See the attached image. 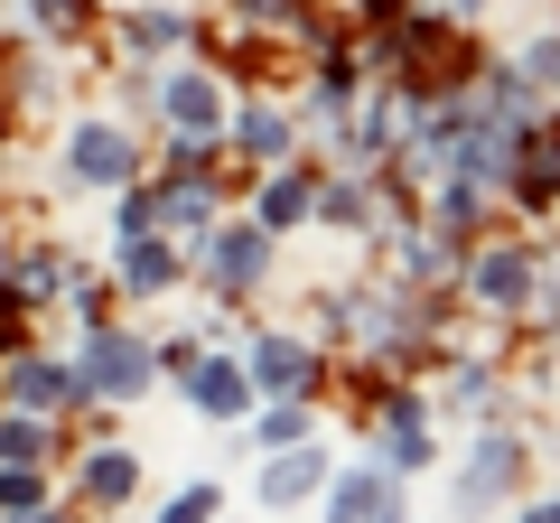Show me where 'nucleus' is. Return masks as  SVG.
<instances>
[{
  "instance_id": "17",
  "label": "nucleus",
  "mask_w": 560,
  "mask_h": 523,
  "mask_svg": "<svg viewBox=\"0 0 560 523\" xmlns=\"http://www.w3.org/2000/svg\"><path fill=\"white\" fill-rule=\"evenodd\" d=\"M160 523H215V486H187V496H168Z\"/></svg>"
},
{
  "instance_id": "7",
  "label": "nucleus",
  "mask_w": 560,
  "mask_h": 523,
  "mask_svg": "<svg viewBox=\"0 0 560 523\" xmlns=\"http://www.w3.org/2000/svg\"><path fill=\"white\" fill-rule=\"evenodd\" d=\"M514 467H523V449H514V440H477V458H467V486H458V496H467V504L504 496V486H514Z\"/></svg>"
},
{
  "instance_id": "5",
  "label": "nucleus",
  "mask_w": 560,
  "mask_h": 523,
  "mask_svg": "<svg viewBox=\"0 0 560 523\" xmlns=\"http://www.w3.org/2000/svg\"><path fill=\"white\" fill-rule=\"evenodd\" d=\"M318 486H327L318 449H280V458L261 467V504H300V496H318Z\"/></svg>"
},
{
  "instance_id": "9",
  "label": "nucleus",
  "mask_w": 560,
  "mask_h": 523,
  "mask_svg": "<svg viewBox=\"0 0 560 523\" xmlns=\"http://www.w3.org/2000/svg\"><path fill=\"white\" fill-rule=\"evenodd\" d=\"M523 290H533V262H523V253H486V262H477V300L514 309Z\"/></svg>"
},
{
  "instance_id": "4",
  "label": "nucleus",
  "mask_w": 560,
  "mask_h": 523,
  "mask_svg": "<svg viewBox=\"0 0 560 523\" xmlns=\"http://www.w3.org/2000/svg\"><path fill=\"white\" fill-rule=\"evenodd\" d=\"M75 178L84 187H121V178H131V141H121L113 121H84V131H75Z\"/></svg>"
},
{
  "instance_id": "3",
  "label": "nucleus",
  "mask_w": 560,
  "mask_h": 523,
  "mask_svg": "<svg viewBox=\"0 0 560 523\" xmlns=\"http://www.w3.org/2000/svg\"><path fill=\"white\" fill-rule=\"evenodd\" d=\"M327 523H393V477H374V467H346V477L327 486Z\"/></svg>"
},
{
  "instance_id": "16",
  "label": "nucleus",
  "mask_w": 560,
  "mask_h": 523,
  "mask_svg": "<svg viewBox=\"0 0 560 523\" xmlns=\"http://www.w3.org/2000/svg\"><path fill=\"white\" fill-rule=\"evenodd\" d=\"M300 206H308L300 178H271V187H261V224H300Z\"/></svg>"
},
{
  "instance_id": "10",
  "label": "nucleus",
  "mask_w": 560,
  "mask_h": 523,
  "mask_svg": "<svg viewBox=\"0 0 560 523\" xmlns=\"http://www.w3.org/2000/svg\"><path fill=\"white\" fill-rule=\"evenodd\" d=\"M383 458H393V467H420V458H430V421H420L411 403H393V421H383Z\"/></svg>"
},
{
  "instance_id": "14",
  "label": "nucleus",
  "mask_w": 560,
  "mask_h": 523,
  "mask_svg": "<svg viewBox=\"0 0 560 523\" xmlns=\"http://www.w3.org/2000/svg\"><path fill=\"white\" fill-rule=\"evenodd\" d=\"M243 150H253V160H280V150H290V121L280 113H243Z\"/></svg>"
},
{
  "instance_id": "12",
  "label": "nucleus",
  "mask_w": 560,
  "mask_h": 523,
  "mask_svg": "<svg viewBox=\"0 0 560 523\" xmlns=\"http://www.w3.org/2000/svg\"><path fill=\"white\" fill-rule=\"evenodd\" d=\"M10 393H20L28 411H47V403H66V393H75V374H66V364H20V383H10Z\"/></svg>"
},
{
  "instance_id": "21",
  "label": "nucleus",
  "mask_w": 560,
  "mask_h": 523,
  "mask_svg": "<svg viewBox=\"0 0 560 523\" xmlns=\"http://www.w3.org/2000/svg\"><path fill=\"white\" fill-rule=\"evenodd\" d=\"M523 523H560V496H551V504H533V514H523Z\"/></svg>"
},
{
  "instance_id": "23",
  "label": "nucleus",
  "mask_w": 560,
  "mask_h": 523,
  "mask_svg": "<svg viewBox=\"0 0 560 523\" xmlns=\"http://www.w3.org/2000/svg\"><path fill=\"white\" fill-rule=\"evenodd\" d=\"M458 10H477V0H458Z\"/></svg>"
},
{
  "instance_id": "24",
  "label": "nucleus",
  "mask_w": 560,
  "mask_h": 523,
  "mask_svg": "<svg viewBox=\"0 0 560 523\" xmlns=\"http://www.w3.org/2000/svg\"><path fill=\"white\" fill-rule=\"evenodd\" d=\"M38 523H47V514H38Z\"/></svg>"
},
{
  "instance_id": "22",
  "label": "nucleus",
  "mask_w": 560,
  "mask_h": 523,
  "mask_svg": "<svg viewBox=\"0 0 560 523\" xmlns=\"http://www.w3.org/2000/svg\"><path fill=\"white\" fill-rule=\"evenodd\" d=\"M38 10H47V20H57V10H66V0H38Z\"/></svg>"
},
{
  "instance_id": "1",
  "label": "nucleus",
  "mask_w": 560,
  "mask_h": 523,
  "mask_svg": "<svg viewBox=\"0 0 560 523\" xmlns=\"http://www.w3.org/2000/svg\"><path fill=\"white\" fill-rule=\"evenodd\" d=\"M84 393H113V403H131L140 383H150V356H140V337H113V327H103L94 346H84Z\"/></svg>"
},
{
  "instance_id": "20",
  "label": "nucleus",
  "mask_w": 560,
  "mask_h": 523,
  "mask_svg": "<svg viewBox=\"0 0 560 523\" xmlns=\"http://www.w3.org/2000/svg\"><path fill=\"white\" fill-rule=\"evenodd\" d=\"M523 84H560V47H551V38H541L533 57H523Z\"/></svg>"
},
{
  "instance_id": "6",
  "label": "nucleus",
  "mask_w": 560,
  "mask_h": 523,
  "mask_svg": "<svg viewBox=\"0 0 560 523\" xmlns=\"http://www.w3.org/2000/svg\"><path fill=\"white\" fill-rule=\"evenodd\" d=\"M187 393H197V411H215V421H234V411L253 403L243 364H187Z\"/></svg>"
},
{
  "instance_id": "13",
  "label": "nucleus",
  "mask_w": 560,
  "mask_h": 523,
  "mask_svg": "<svg viewBox=\"0 0 560 523\" xmlns=\"http://www.w3.org/2000/svg\"><path fill=\"white\" fill-rule=\"evenodd\" d=\"M121 271H131L140 290H168V281H178V262H168L160 243H131V253H121Z\"/></svg>"
},
{
  "instance_id": "18",
  "label": "nucleus",
  "mask_w": 560,
  "mask_h": 523,
  "mask_svg": "<svg viewBox=\"0 0 560 523\" xmlns=\"http://www.w3.org/2000/svg\"><path fill=\"white\" fill-rule=\"evenodd\" d=\"M160 224H178V234L197 243V234H206V197H168V206H160Z\"/></svg>"
},
{
  "instance_id": "8",
  "label": "nucleus",
  "mask_w": 560,
  "mask_h": 523,
  "mask_svg": "<svg viewBox=\"0 0 560 523\" xmlns=\"http://www.w3.org/2000/svg\"><path fill=\"white\" fill-rule=\"evenodd\" d=\"M215 113L224 103H215L206 75H168V121H178V131H215Z\"/></svg>"
},
{
  "instance_id": "15",
  "label": "nucleus",
  "mask_w": 560,
  "mask_h": 523,
  "mask_svg": "<svg viewBox=\"0 0 560 523\" xmlns=\"http://www.w3.org/2000/svg\"><path fill=\"white\" fill-rule=\"evenodd\" d=\"M84 486H94L103 504H121V496L140 486V467H131V458H94V467H84Z\"/></svg>"
},
{
  "instance_id": "11",
  "label": "nucleus",
  "mask_w": 560,
  "mask_h": 523,
  "mask_svg": "<svg viewBox=\"0 0 560 523\" xmlns=\"http://www.w3.org/2000/svg\"><path fill=\"white\" fill-rule=\"evenodd\" d=\"M215 271H224V290H243L261 271V224H243V234H224L215 243Z\"/></svg>"
},
{
  "instance_id": "2",
  "label": "nucleus",
  "mask_w": 560,
  "mask_h": 523,
  "mask_svg": "<svg viewBox=\"0 0 560 523\" xmlns=\"http://www.w3.org/2000/svg\"><path fill=\"white\" fill-rule=\"evenodd\" d=\"M308 374H318V356H308L300 337H253L243 383H261V393H308Z\"/></svg>"
},
{
  "instance_id": "19",
  "label": "nucleus",
  "mask_w": 560,
  "mask_h": 523,
  "mask_svg": "<svg viewBox=\"0 0 560 523\" xmlns=\"http://www.w3.org/2000/svg\"><path fill=\"white\" fill-rule=\"evenodd\" d=\"M38 449H47V440H38L28 421H0V458H38Z\"/></svg>"
}]
</instances>
